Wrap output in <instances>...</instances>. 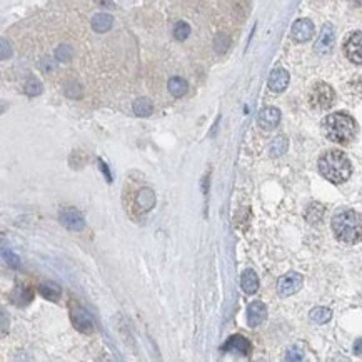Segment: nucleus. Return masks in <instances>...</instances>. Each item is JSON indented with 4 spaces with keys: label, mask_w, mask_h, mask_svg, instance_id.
Returning <instances> with one entry per match:
<instances>
[{
    "label": "nucleus",
    "mask_w": 362,
    "mask_h": 362,
    "mask_svg": "<svg viewBox=\"0 0 362 362\" xmlns=\"http://www.w3.org/2000/svg\"><path fill=\"white\" fill-rule=\"evenodd\" d=\"M332 232L342 244H356L362 239V215L352 209H342L332 217Z\"/></svg>",
    "instance_id": "f257e3e1"
},
{
    "label": "nucleus",
    "mask_w": 362,
    "mask_h": 362,
    "mask_svg": "<svg viewBox=\"0 0 362 362\" xmlns=\"http://www.w3.org/2000/svg\"><path fill=\"white\" fill-rule=\"evenodd\" d=\"M319 172L332 184H342L352 174L351 160L341 150H327L319 159Z\"/></svg>",
    "instance_id": "f03ea898"
},
{
    "label": "nucleus",
    "mask_w": 362,
    "mask_h": 362,
    "mask_svg": "<svg viewBox=\"0 0 362 362\" xmlns=\"http://www.w3.org/2000/svg\"><path fill=\"white\" fill-rule=\"evenodd\" d=\"M322 129L329 140L336 142V144H349L356 137L357 123L349 114L336 112L324 119Z\"/></svg>",
    "instance_id": "7ed1b4c3"
},
{
    "label": "nucleus",
    "mask_w": 362,
    "mask_h": 362,
    "mask_svg": "<svg viewBox=\"0 0 362 362\" xmlns=\"http://www.w3.org/2000/svg\"><path fill=\"white\" fill-rule=\"evenodd\" d=\"M336 102V92L331 85L317 82L309 92V104L317 111H327Z\"/></svg>",
    "instance_id": "20e7f679"
},
{
    "label": "nucleus",
    "mask_w": 362,
    "mask_h": 362,
    "mask_svg": "<svg viewBox=\"0 0 362 362\" xmlns=\"http://www.w3.org/2000/svg\"><path fill=\"white\" fill-rule=\"evenodd\" d=\"M304 284V279H302L301 274L297 272H289L286 276H282L277 282V292L282 297H289L292 294H296L297 291L302 287Z\"/></svg>",
    "instance_id": "39448f33"
},
{
    "label": "nucleus",
    "mask_w": 362,
    "mask_h": 362,
    "mask_svg": "<svg viewBox=\"0 0 362 362\" xmlns=\"http://www.w3.org/2000/svg\"><path fill=\"white\" fill-rule=\"evenodd\" d=\"M344 52L351 62L362 65V32H354L344 44Z\"/></svg>",
    "instance_id": "423d86ee"
},
{
    "label": "nucleus",
    "mask_w": 362,
    "mask_h": 362,
    "mask_svg": "<svg viewBox=\"0 0 362 362\" xmlns=\"http://www.w3.org/2000/svg\"><path fill=\"white\" fill-rule=\"evenodd\" d=\"M60 224L63 227H67L68 231H82L85 227V221L82 217V214L79 210H75L74 207H65L63 210H60Z\"/></svg>",
    "instance_id": "0eeeda50"
},
{
    "label": "nucleus",
    "mask_w": 362,
    "mask_h": 362,
    "mask_svg": "<svg viewBox=\"0 0 362 362\" xmlns=\"http://www.w3.org/2000/svg\"><path fill=\"white\" fill-rule=\"evenodd\" d=\"M334 42H336V32H334V27L331 24H325L322 27V32H320L317 42L314 45V50L320 56H325L329 54L334 47Z\"/></svg>",
    "instance_id": "6e6552de"
},
{
    "label": "nucleus",
    "mask_w": 362,
    "mask_h": 362,
    "mask_svg": "<svg viewBox=\"0 0 362 362\" xmlns=\"http://www.w3.org/2000/svg\"><path fill=\"white\" fill-rule=\"evenodd\" d=\"M314 35V24L309 19H299L294 22L291 29V37L296 42H307Z\"/></svg>",
    "instance_id": "1a4fd4ad"
},
{
    "label": "nucleus",
    "mask_w": 362,
    "mask_h": 362,
    "mask_svg": "<svg viewBox=\"0 0 362 362\" xmlns=\"http://www.w3.org/2000/svg\"><path fill=\"white\" fill-rule=\"evenodd\" d=\"M281 122V111L276 107H265L259 112L257 123L259 127H262L264 130H272L277 127V123Z\"/></svg>",
    "instance_id": "9d476101"
},
{
    "label": "nucleus",
    "mask_w": 362,
    "mask_h": 362,
    "mask_svg": "<svg viewBox=\"0 0 362 362\" xmlns=\"http://www.w3.org/2000/svg\"><path fill=\"white\" fill-rule=\"evenodd\" d=\"M222 351L224 352H237V354H242V356H249L252 347H250V342L247 341L244 336H231L227 339V342L222 346Z\"/></svg>",
    "instance_id": "9b49d317"
},
{
    "label": "nucleus",
    "mask_w": 362,
    "mask_h": 362,
    "mask_svg": "<svg viewBox=\"0 0 362 362\" xmlns=\"http://www.w3.org/2000/svg\"><path fill=\"white\" fill-rule=\"evenodd\" d=\"M267 85H269V89L272 90V92H277V94L284 92V90L287 89V85H289V72L286 70V68H281V67L274 68V70L270 72V75H269Z\"/></svg>",
    "instance_id": "f8f14e48"
},
{
    "label": "nucleus",
    "mask_w": 362,
    "mask_h": 362,
    "mask_svg": "<svg viewBox=\"0 0 362 362\" xmlns=\"http://www.w3.org/2000/svg\"><path fill=\"white\" fill-rule=\"evenodd\" d=\"M267 317V309L260 301H254L247 307V322L250 327H257Z\"/></svg>",
    "instance_id": "ddd939ff"
},
{
    "label": "nucleus",
    "mask_w": 362,
    "mask_h": 362,
    "mask_svg": "<svg viewBox=\"0 0 362 362\" xmlns=\"http://www.w3.org/2000/svg\"><path fill=\"white\" fill-rule=\"evenodd\" d=\"M72 322L77 327V331L84 332V334H90L94 331V322H92V317L89 315L85 309H82V307H77V309L72 312Z\"/></svg>",
    "instance_id": "4468645a"
},
{
    "label": "nucleus",
    "mask_w": 362,
    "mask_h": 362,
    "mask_svg": "<svg viewBox=\"0 0 362 362\" xmlns=\"http://www.w3.org/2000/svg\"><path fill=\"white\" fill-rule=\"evenodd\" d=\"M241 286L244 289L245 294H255L259 289V277L254 270L247 269L241 277Z\"/></svg>",
    "instance_id": "2eb2a0df"
},
{
    "label": "nucleus",
    "mask_w": 362,
    "mask_h": 362,
    "mask_svg": "<svg viewBox=\"0 0 362 362\" xmlns=\"http://www.w3.org/2000/svg\"><path fill=\"white\" fill-rule=\"evenodd\" d=\"M39 292L42 294L44 299H49V301H59L62 296V289L59 284L52 282V281H47V282H42L39 286Z\"/></svg>",
    "instance_id": "dca6fc26"
},
{
    "label": "nucleus",
    "mask_w": 362,
    "mask_h": 362,
    "mask_svg": "<svg viewBox=\"0 0 362 362\" xmlns=\"http://www.w3.org/2000/svg\"><path fill=\"white\" fill-rule=\"evenodd\" d=\"M114 19L112 15L109 13H97V15L92 17V29L99 34H104V32H109L112 29Z\"/></svg>",
    "instance_id": "f3484780"
},
{
    "label": "nucleus",
    "mask_w": 362,
    "mask_h": 362,
    "mask_svg": "<svg viewBox=\"0 0 362 362\" xmlns=\"http://www.w3.org/2000/svg\"><path fill=\"white\" fill-rule=\"evenodd\" d=\"M137 205L142 210H150L155 205V194L150 189H142L137 194Z\"/></svg>",
    "instance_id": "a211bd4d"
},
{
    "label": "nucleus",
    "mask_w": 362,
    "mask_h": 362,
    "mask_svg": "<svg viewBox=\"0 0 362 362\" xmlns=\"http://www.w3.org/2000/svg\"><path fill=\"white\" fill-rule=\"evenodd\" d=\"M187 89H189V85H187V82L182 79V77H172V79L169 80V92H171L174 97H182V95H185Z\"/></svg>",
    "instance_id": "6ab92c4d"
},
{
    "label": "nucleus",
    "mask_w": 362,
    "mask_h": 362,
    "mask_svg": "<svg viewBox=\"0 0 362 362\" xmlns=\"http://www.w3.org/2000/svg\"><path fill=\"white\" fill-rule=\"evenodd\" d=\"M154 111V105L147 97H140L134 102V114L139 117H149Z\"/></svg>",
    "instance_id": "aec40b11"
},
{
    "label": "nucleus",
    "mask_w": 362,
    "mask_h": 362,
    "mask_svg": "<svg viewBox=\"0 0 362 362\" xmlns=\"http://www.w3.org/2000/svg\"><path fill=\"white\" fill-rule=\"evenodd\" d=\"M12 302L15 305H25L32 301V291L29 287H17L12 292Z\"/></svg>",
    "instance_id": "412c9836"
},
{
    "label": "nucleus",
    "mask_w": 362,
    "mask_h": 362,
    "mask_svg": "<svg viewBox=\"0 0 362 362\" xmlns=\"http://www.w3.org/2000/svg\"><path fill=\"white\" fill-rule=\"evenodd\" d=\"M287 147H289L287 139L284 135H279V137H276V139L272 140V144H270V147H269V152H270V155L277 157V155L286 154Z\"/></svg>",
    "instance_id": "4be33fe9"
},
{
    "label": "nucleus",
    "mask_w": 362,
    "mask_h": 362,
    "mask_svg": "<svg viewBox=\"0 0 362 362\" xmlns=\"http://www.w3.org/2000/svg\"><path fill=\"white\" fill-rule=\"evenodd\" d=\"M331 317H332V312L327 307H315V309H312V312H310V319L315 324H325L331 320Z\"/></svg>",
    "instance_id": "5701e85b"
},
{
    "label": "nucleus",
    "mask_w": 362,
    "mask_h": 362,
    "mask_svg": "<svg viewBox=\"0 0 362 362\" xmlns=\"http://www.w3.org/2000/svg\"><path fill=\"white\" fill-rule=\"evenodd\" d=\"M324 217V207L320 204H310L305 212V219L310 224H319Z\"/></svg>",
    "instance_id": "b1692460"
},
{
    "label": "nucleus",
    "mask_w": 362,
    "mask_h": 362,
    "mask_svg": "<svg viewBox=\"0 0 362 362\" xmlns=\"http://www.w3.org/2000/svg\"><path fill=\"white\" fill-rule=\"evenodd\" d=\"M229 47H231V39H229V35L219 34L217 37L214 39V49L217 54H226Z\"/></svg>",
    "instance_id": "393cba45"
},
{
    "label": "nucleus",
    "mask_w": 362,
    "mask_h": 362,
    "mask_svg": "<svg viewBox=\"0 0 362 362\" xmlns=\"http://www.w3.org/2000/svg\"><path fill=\"white\" fill-rule=\"evenodd\" d=\"M24 90H25V94L27 95H30V97H35V95H40L42 94V90H44V87L42 84L37 80V79H29L25 82V87H24Z\"/></svg>",
    "instance_id": "a878e982"
},
{
    "label": "nucleus",
    "mask_w": 362,
    "mask_h": 362,
    "mask_svg": "<svg viewBox=\"0 0 362 362\" xmlns=\"http://www.w3.org/2000/svg\"><path fill=\"white\" fill-rule=\"evenodd\" d=\"M190 35V25L187 22H177L174 27V37L177 40H185Z\"/></svg>",
    "instance_id": "bb28decb"
},
{
    "label": "nucleus",
    "mask_w": 362,
    "mask_h": 362,
    "mask_svg": "<svg viewBox=\"0 0 362 362\" xmlns=\"http://www.w3.org/2000/svg\"><path fill=\"white\" fill-rule=\"evenodd\" d=\"M72 56H74V50H72V47H68V45H60V47L56 50V57L62 62H68L72 59Z\"/></svg>",
    "instance_id": "cd10ccee"
},
{
    "label": "nucleus",
    "mask_w": 362,
    "mask_h": 362,
    "mask_svg": "<svg viewBox=\"0 0 362 362\" xmlns=\"http://www.w3.org/2000/svg\"><path fill=\"white\" fill-rule=\"evenodd\" d=\"M3 259H5V262H7L8 267H12V269H17L20 265L19 255H15L12 250H3Z\"/></svg>",
    "instance_id": "c85d7f7f"
},
{
    "label": "nucleus",
    "mask_w": 362,
    "mask_h": 362,
    "mask_svg": "<svg viewBox=\"0 0 362 362\" xmlns=\"http://www.w3.org/2000/svg\"><path fill=\"white\" fill-rule=\"evenodd\" d=\"M286 359L287 361H302L304 359V356H302V352L299 349H289L287 351V356H286Z\"/></svg>",
    "instance_id": "c756f323"
},
{
    "label": "nucleus",
    "mask_w": 362,
    "mask_h": 362,
    "mask_svg": "<svg viewBox=\"0 0 362 362\" xmlns=\"http://www.w3.org/2000/svg\"><path fill=\"white\" fill-rule=\"evenodd\" d=\"M10 57V47H7V40H2V59Z\"/></svg>",
    "instance_id": "7c9ffc66"
},
{
    "label": "nucleus",
    "mask_w": 362,
    "mask_h": 362,
    "mask_svg": "<svg viewBox=\"0 0 362 362\" xmlns=\"http://www.w3.org/2000/svg\"><path fill=\"white\" fill-rule=\"evenodd\" d=\"M100 171H102V172L105 174V179H107V182H112V177H111V172H109V169H107V166H105V164L102 162V160H100Z\"/></svg>",
    "instance_id": "2f4dec72"
},
{
    "label": "nucleus",
    "mask_w": 362,
    "mask_h": 362,
    "mask_svg": "<svg viewBox=\"0 0 362 362\" xmlns=\"http://www.w3.org/2000/svg\"><path fill=\"white\" fill-rule=\"evenodd\" d=\"M354 352H356L357 356H362V339L356 341V344H354Z\"/></svg>",
    "instance_id": "473e14b6"
},
{
    "label": "nucleus",
    "mask_w": 362,
    "mask_h": 362,
    "mask_svg": "<svg viewBox=\"0 0 362 362\" xmlns=\"http://www.w3.org/2000/svg\"><path fill=\"white\" fill-rule=\"evenodd\" d=\"M349 2L356 3V5H361V3H362V0H349Z\"/></svg>",
    "instance_id": "72a5a7b5"
}]
</instances>
